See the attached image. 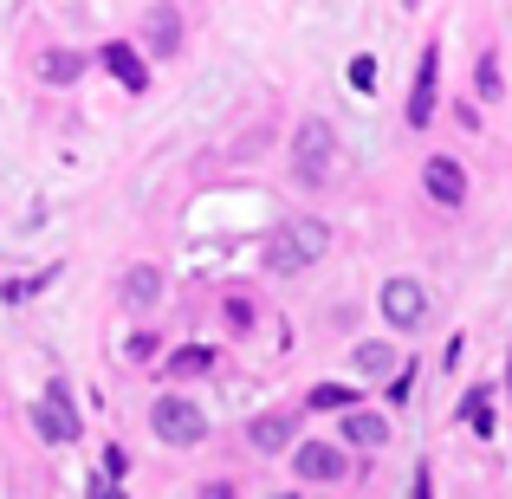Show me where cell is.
Instances as JSON below:
<instances>
[{"label": "cell", "mask_w": 512, "mask_h": 499, "mask_svg": "<svg viewBox=\"0 0 512 499\" xmlns=\"http://www.w3.org/2000/svg\"><path fill=\"white\" fill-rule=\"evenodd\" d=\"M331 247V227L318 221V214H305V221H286L266 234V266L273 273H305V266H318Z\"/></svg>", "instance_id": "obj_1"}, {"label": "cell", "mask_w": 512, "mask_h": 499, "mask_svg": "<svg viewBox=\"0 0 512 499\" xmlns=\"http://www.w3.org/2000/svg\"><path fill=\"white\" fill-rule=\"evenodd\" d=\"M331 163H338V137H331V124L305 117L299 137H292V169H299V182L305 188H325L331 182Z\"/></svg>", "instance_id": "obj_2"}, {"label": "cell", "mask_w": 512, "mask_h": 499, "mask_svg": "<svg viewBox=\"0 0 512 499\" xmlns=\"http://www.w3.org/2000/svg\"><path fill=\"white\" fill-rule=\"evenodd\" d=\"M150 428L169 441V448H195V441L208 435V415H201L188 396H156V409H150Z\"/></svg>", "instance_id": "obj_3"}, {"label": "cell", "mask_w": 512, "mask_h": 499, "mask_svg": "<svg viewBox=\"0 0 512 499\" xmlns=\"http://www.w3.org/2000/svg\"><path fill=\"white\" fill-rule=\"evenodd\" d=\"M33 428L52 441V448H72L78 441V415H72V402H65V389H46V396L33 402Z\"/></svg>", "instance_id": "obj_4"}, {"label": "cell", "mask_w": 512, "mask_h": 499, "mask_svg": "<svg viewBox=\"0 0 512 499\" xmlns=\"http://www.w3.org/2000/svg\"><path fill=\"white\" fill-rule=\"evenodd\" d=\"M435 85H441V52L428 46L422 65H415V85H409V124L428 130V117H435Z\"/></svg>", "instance_id": "obj_5"}, {"label": "cell", "mask_w": 512, "mask_h": 499, "mask_svg": "<svg viewBox=\"0 0 512 499\" xmlns=\"http://www.w3.org/2000/svg\"><path fill=\"white\" fill-rule=\"evenodd\" d=\"M383 312H389V325L415 331V325L428 318V299H422V286H415V279H389V286H383Z\"/></svg>", "instance_id": "obj_6"}, {"label": "cell", "mask_w": 512, "mask_h": 499, "mask_svg": "<svg viewBox=\"0 0 512 499\" xmlns=\"http://www.w3.org/2000/svg\"><path fill=\"white\" fill-rule=\"evenodd\" d=\"M422 182H428V195H435L441 208H461V201H467V169L454 163V156H428Z\"/></svg>", "instance_id": "obj_7"}, {"label": "cell", "mask_w": 512, "mask_h": 499, "mask_svg": "<svg viewBox=\"0 0 512 499\" xmlns=\"http://www.w3.org/2000/svg\"><path fill=\"white\" fill-rule=\"evenodd\" d=\"M247 448H260V454L299 448V422H292V415H253L247 422Z\"/></svg>", "instance_id": "obj_8"}, {"label": "cell", "mask_w": 512, "mask_h": 499, "mask_svg": "<svg viewBox=\"0 0 512 499\" xmlns=\"http://www.w3.org/2000/svg\"><path fill=\"white\" fill-rule=\"evenodd\" d=\"M292 461H299V480H344V448H325V441H299Z\"/></svg>", "instance_id": "obj_9"}, {"label": "cell", "mask_w": 512, "mask_h": 499, "mask_svg": "<svg viewBox=\"0 0 512 499\" xmlns=\"http://www.w3.org/2000/svg\"><path fill=\"white\" fill-rule=\"evenodd\" d=\"M98 59H104V72H111L117 85H130V91H143V85H150V72H143L137 46H124V39H111V46H104Z\"/></svg>", "instance_id": "obj_10"}, {"label": "cell", "mask_w": 512, "mask_h": 499, "mask_svg": "<svg viewBox=\"0 0 512 499\" xmlns=\"http://www.w3.org/2000/svg\"><path fill=\"white\" fill-rule=\"evenodd\" d=\"M344 441H350V448H383L389 422H383V415H370V409H350L344 415Z\"/></svg>", "instance_id": "obj_11"}, {"label": "cell", "mask_w": 512, "mask_h": 499, "mask_svg": "<svg viewBox=\"0 0 512 499\" xmlns=\"http://www.w3.org/2000/svg\"><path fill=\"white\" fill-rule=\"evenodd\" d=\"M163 299V273L156 266H130L124 273V305H156Z\"/></svg>", "instance_id": "obj_12"}, {"label": "cell", "mask_w": 512, "mask_h": 499, "mask_svg": "<svg viewBox=\"0 0 512 499\" xmlns=\"http://www.w3.org/2000/svg\"><path fill=\"white\" fill-rule=\"evenodd\" d=\"M78 72H85L78 52H46V59H39V78H46V85H72Z\"/></svg>", "instance_id": "obj_13"}, {"label": "cell", "mask_w": 512, "mask_h": 499, "mask_svg": "<svg viewBox=\"0 0 512 499\" xmlns=\"http://www.w3.org/2000/svg\"><path fill=\"white\" fill-rule=\"evenodd\" d=\"M312 409H344V415H350V409H357V396H350L344 383H318V389H312Z\"/></svg>", "instance_id": "obj_14"}, {"label": "cell", "mask_w": 512, "mask_h": 499, "mask_svg": "<svg viewBox=\"0 0 512 499\" xmlns=\"http://www.w3.org/2000/svg\"><path fill=\"white\" fill-rule=\"evenodd\" d=\"M156 52H175V46H182V20H175V13H156Z\"/></svg>", "instance_id": "obj_15"}, {"label": "cell", "mask_w": 512, "mask_h": 499, "mask_svg": "<svg viewBox=\"0 0 512 499\" xmlns=\"http://www.w3.org/2000/svg\"><path fill=\"white\" fill-rule=\"evenodd\" d=\"M357 363H363L370 376H383L389 363H396V350H389V344H363V350H357Z\"/></svg>", "instance_id": "obj_16"}, {"label": "cell", "mask_w": 512, "mask_h": 499, "mask_svg": "<svg viewBox=\"0 0 512 499\" xmlns=\"http://www.w3.org/2000/svg\"><path fill=\"white\" fill-rule=\"evenodd\" d=\"M467 422H474L480 435H493V409H487V389H474V396H467Z\"/></svg>", "instance_id": "obj_17"}, {"label": "cell", "mask_w": 512, "mask_h": 499, "mask_svg": "<svg viewBox=\"0 0 512 499\" xmlns=\"http://www.w3.org/2000/svg\"><path fill=\"white\" fill-rule=\"evenodd\" d=\"M500 59H480V98H500Z\"/></svg>", "instance_id": "obj_18"}, {"label": "cell", "mask_w": 512, "mask_h": 499, "mask_svg": "<svg viewBox=\"0 0 512 499\" xmlns=\"http://www.w3.org/2000/svg\"><path fill=\"white\" fill-rule=\"evenodd\" d=\"M370 78H376V59H370V52H363V59H350V85L370 91Z\"/></svg>", "instance_id": "obj_19"}, {"label": "cell", "mask_w": 512, "mask_h": 499, "mask_svg": "<svg viewBox=\"0 0 512 499\" xmlns=\"http://www.w3.org/2000/svg\"><path fill=\"white\" fill-rule=\"evenodd\" d=\"M208 350H182V357H175V370H182V376H201V370H208Z\"/></svg>", "instance_id": "obj_20"}, {"label": "cell", "mask_w": 512, "mask_h": 499, "mask_svg": "<svg viewBox=\"0 0 512 499\" xmlns=\"http://www.w3.org/2000/svg\"><path fill=\"white\" fill-rule=\"evenodd\" d=\"M130 357L150 363V357H156V337H150V331H137V337H130Z\"/></svg>", "instance_id": "obj_21"}, {"label": "cell", "mask_w": 512, "mask_h": 499, "mask_svg": "<svg viewBox=\"0 0 512 499\" xmlns=\"http://www.w3.org/2000/svg\"><path fill=\"white\" fill-rule=\"evenodd\" d=\"M409 389H415V363H402V376H396V383H389V402H402V396H409Z\"/></svg>", "instance_id": "obj_22"}, {"label": "cell", "mask_w": 512, "mask_h": 499, "mask_svg": "<svg viewBox=\"0 0 512 499\" xmlns=\"http://www.w3.org/2000/svg\"><path fill=\"white\" fill-rule=\"evenodd\" d=\"M91 499H124V493H117L111 480H91Z\"/></svg>", "instance_id": "obj_23"}, {"label": "cell", "mask_w": 512, "mask_h": 499, "mask_svg": "<svg viewBox=\"0 0 512 499\" xmlns=\"http://www.w3.org/2000/svg\"><path fill=\"white\" fill-rule=\"evenodd\" d=\"M201 499H234V487H227V480H214V487H201Z\"/></svg>", "instance_id": "obj_24"}, {"label": "cell", "mask_w": 512, "mask_h": 499, "mask_svg": "<svg viewBox=\"0 0 512 499\" xmlns=\"http://www.w3.org/2000/svg\"><path fill=\"white\" fill-rule=\"evenodd\" d=\"M415 499H435L428 493V467H415Z\"/></svg>", "instance_id": "obj_25"}]
</instances>
